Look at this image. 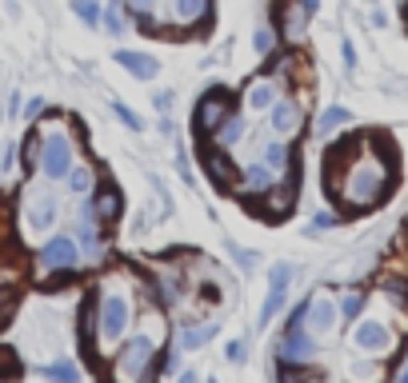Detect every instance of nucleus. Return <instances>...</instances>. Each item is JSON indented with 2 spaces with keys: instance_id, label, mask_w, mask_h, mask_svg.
<instances>
[{
  "instance_id": "f257e3e1",
  "label": "nucleus",
  "mask_w": 408,
  "mask_h": 383,
  "mask_svg": "<svg viewBox=\"0 0 408 383\" xmlns=\"http://www.w3.org/2000/svg\"><path fill=\"white\" fill-rule=\"evenodd\" d=\"M384 188H388V172L380 160H360L357 168L348 172L345 180V204L348 208H372V204L384 200Z\"/></svg>"
},
{
  "instance_id": "f03ea898",
  "label": "nucleus",
  "mask_w": 408,
  "mask_h": 383,
  "mask_svg": "<svg viewBox=\"0 0 408 383\" xmlns=\"http://www.w3.org/2000/svg\"><path fill=\"white\" fill-rule=\"evenodd\" d=\"M52 224H56V192L29 184L21 196V228L29 236H41V232H49Z\"/></svg>"
},
{
  "instance_id": "7ed1b4c3",
  "label": "nucleus",
  "mask_w": 408,
  "mask_h": 383,
  "mask_svg": "<svg viewBox=\"0 0 408 383\" xmlns=\"http://www.w3.org/2000/svg\"><path fill=\"white\" fill-rule=\"evenodd\" d=\"M72 160H76V152H72V140H68V132L61 128H52L49 136H44L41 144V172H44V180H64L72 172Z\"/></svg>"
},
{
  "instance_id": "20e7f679",
  "label": "nucleus",
  "mask_w": 408,
  "mask_h": 383,
  "mask_svg": "<svg viewBox=\"0 0 408 383\" xmlns=\"http://www.w3.org/2000/svg\"><path fill=\"white\" fill-rule=\"evenodd\" d=\"M153 355H156L153 335H133V340L124 343L121 352H116V363H113L116 379H141V375L148 372Z\"/></svg>"
},
{
  "instance_id": "39448f33",
  "label": "nucleus",
  "mask_w": 408,
  "mask_h": 383,
  "mask_svg": "<svg viewBox=\"0 0 408 383\" xmlns=\"http://www.w3.org/2000/svg\"><path fill=\"white\" fill-rule=\"evenodd\" d=\"M128 323H133V300L124 292H108L101 300V335L113 343L128 332Z\"/></svg>"
},
{
  "instance_id": "423d86ee",
  "label": "nucleus",
  "mask_w": 408,
  "mask_h": 383,
  "mask_svg": "<svg viewBox=\"0 0 408 383\" xmlns=\"http://www.w3.org/2000/svg\"><path fill=\"white\" fill-rule=\"evenodd\" d=\"M81 260H84V252L76 248V240H72V236H52V240L41 248V272H44V276H52V272H72Z\"/></svg>"
},
{
  "instance_id": "0eeeda50",
  "label": "nucleus",
  "mask_w": 408,
  "mask_h": 383,
  "mask_svg": "<svg viewBox=\"0 0 408 383\" xmlns=\"http://www.w3.org/2000/svg\"><path fill=\"white\" fill-rule=\"evenodd\" d=\"M268 128H272L276 140H296L300 136V128H305V112H300V104L292 100V96H276V104L268 108Z\"/></svg>"
},
{
  "instance_id": "6e6552de",
  "label": "nucleus",
  "mask_w": 408,
  "mask_h": 383,
  "mask_svg": "<svg viewBox=\"0 0 408 383\" xmlns=\"http://www.w3.org/2000/svg\"><path fill=\"white\" fill-rule=\"evenodd\" d=\"M305 327L312 335H328L337 327V303L328 300V295H312L305 303Z\"/></svg>"
},
{
  "instance_id": "1a4fd4ad",
  "label": "nucleus",
  "mask_w": 408,
  "mask_h": 383,
  "mask_svg": "<svg viewBox=\"0 0 408 383\" xmlns=\"http://www.w3.org/2000/svg\"><path fill=\"white\" fill-rule=\"evenodd\" d=\"M280 180V172L276 168H268L265 160H248L245 164V180H240V192L245 196H265V192H272V184Z\"/></svg>"
},
{
  "instance_id": "9d476101",
  "label": "nucleus",
  "mask_w": 408,
  "mask_h": 383,
  "mask_svg": "<svg viewBox=\"0 0 408 383\" xmlns=\"http://www.w3.org/2000/svg\"><path fill=\"white\" fill-rule=\"evenodd\" d=\"M276 96H280L276 80H272V76H260V80H253L245 88V108L253 112V116H260V112H268L276 104Z\"/></svg>"
},
{
  "instance_id": "9b49d317",
  "label": "nucleus",
  "mask_w": 408,
  "mask_h": 383,
  "mask_svg": "<svg viewBox=\"0 0 408 383\" xmlns=\"http://www.w3.org/2000/svg\"><path fill=\"white\" fill-rule=\"evenodd\" d=\"M352 340H357V347H364V352H388V347H392V332H388V327H384L380 320H364V323H357Z\"/></svg>"
},
{
  "instance_id": "f8f14e48",
  "label": "nucleus",
  "mask_w": 408,
  "mask_h": 383,
  "mask_svg": "<svg viewBox=\"0 0 408 383\" xmlns=\"http://www.w3.org/2000/svg\"><path fill=\"white\" fill-rule=\"evenodd\" d=\"M288 280H292V268H288V263H276L272 276H268V300H265V308H260V323L276 315V308H280V300H285Z\"/></svg>"
},
{
  "instance_id": "ddd939ff",
  "label": "nucleus",
  "mask_w": 408,
  "mask_h": 383,
  "mask_svg": "<svg viewBox=\"0 0 408 383\" xmlns=\"http://www.w3.org/2000/svg\"><path fill=\"white\" fill-rule=\"evenodd\" d=\"M228 100H225V92H208V100L196 108V128L200 132H213V128H220V120L228 116Z\"/></svg>"
},
{
  "instance_id": "4468645a",
  "label": "nucleus",
  "mask_w": 408,
  "mask_h": 383,
  "mask_svg": "<svg viewBox=\"0 0 408 383\" xmlns=\"http://www.w3.org/2000/svg\"><path fill=\"white\" fill-rule=\"evenodd\" d=\"M116 61H121L124 68L133 72L136 80H153L156 72H160V64H156L153 56H144V52H121V56H116Z\"/></svg>"
},
{
  "instance_id": "2eb2a0df",
  "label": "nucleus",
  "mask_w": 408,
  "mask_h": 383,
  "mask_svg": "<svg viewBox=\"0 0 408 383\" xmlns=\"http://www.w3.org/2000/svg\"><path fill=\"white\" fill-rule=\"evenodd\" d=\"M216 140L225 144V148H236L240 140H248V124L240 120V116H233V112H228L225 120H220V128H216Z\"/></svg>"
},
{
  "instance_id": "dca6fc26",
  "label": "nucleus",
  "mask_w": 408,
  "mask_h": 383,
  "mask_svg": "<svg viewBox=\"0 0 408 383\" xmlns=\"http://www.w3.org/2000/svg\"><path fill=\"white\" fill-rule=\"evenodd\" d=\"M208 16V0H173V21L176 24H196Z\"/></svg>"
},
{
  "instance_id": "f3484780",
  "label": "nucleus",
  "mask_w": 408,
  "mask_h": 383,
  "mask_svg": "<svg viewBox=\"0 0 408 383\" xmlns=\"http://www.w3.org/2000/svg\"><path fill=\"white\" fill-rule=\"evenodd\" d=\"M81 248L84 256H101V236H96V212L92 208L81 212Z\"/></svg>"
},
{
  "instance_id": "a211bd4d",
  "label": "nucleus",
  "mask_w": 408,
  "mask_h": 383,
  "mask_svg": "<svg viewBox=\"0 0 408 383\" xmlns=\"http://www.w3.org/2000/svg\"><path fill=\"white\" fill-rule=\"evenodd\" d=\"M121 192L116 188H104L101 196H96V200H92V212L101 216V220H116V216H121Z\"/></svg>"
},
{
  "instance_id": "6ab92c4d",
  "label": "nucleus",
  "mask_w": 408,
  "mask_h": 383,
  "mask_svg": "<svg viewBox=\"0 0 408 383\" xmlns=\"http://www.w3.org/2000/svg\"><path fill=\"white\" fill-rule=\"evenodd\" d=\"M260 160L268 164V168H276L280 176L288 172V148H285V140H272V144H265V152H260Z\"/></svg>"
},
{
  "instance_id": "aec40b11",
  "label": "nucleus",
  "mask_w": 408,
  "mask_h": 383,
  "mask_svg": "<svg viewBox=\"0 0 408 383\" xmlns=\"http://www.w3.org/2000/svg\"><path fill=\"white\" fill-rule=\"evenodd\" d=\"M128 4V12H136V21L144 24V28H156L160 24V16H156V0H124Z\"/></svg>"
},
{
  "instance_id": "412c9836",
  "label": "nucleus",
  "mask_w": 408,
  "mask_h": 383,
  "mask_svg": "<svg viewBox=\"0 0 408 383\" xmlns=\"http://www.w3.org/2000/svg\"><path fill=\"white\" fill-rule=\"evenodd\" d=\"M64 180H68L72 196H84V192H88V184H92V176H88V168H76V164H72V172L64 176Z\"/></svg>"
},
{
  "instance_id": "4be33fe9",
  "label": "nucleus",
  "mask_w": 408,
  "mask_h": 383,
  "mask_svg": "<svg viewBox=\"0 0 408 383\" xmlns=\"http://www.w3.org/2000/svg\"><path fill=\"white\" fill-rule=\"evenodd\" d=\"M44 375L64 379V383H76V379H81V367H76V363H52V367H44Z\"/></svg>"
},
{
  "instance_id": "5701e85b",
  "label": "nucleus",
  "mask_w": 408,
  "mask_h": 383,
  "mask_svg": "<svg viewBox=\"0 0 408 383\" xmlns=\"http://www.w3.org/2000/svg\"><path fill=\"white\" fill-rule=\"evenodd\" d=\"M360 308H364V295L360 292H348L345 300H340V315H345V320H357Z\"/></svg>"
},
{
  "instance_id": "b1692460",
  "label": "nucleus",
  "mask_w": 408,
  "mask_h": 383,
  "mask_svg": "<svg viewBox=\"0 0 408 383\" xmlns=\"http://www.w3.org/2000/svg\"><path fill=\"white\" fill-rule=\"evenodd\" d=\"M72 9H76V16H81L84 24L101 21V4H92V0H72Z\"/></svg>"
},
{
  "instance_id": "393cba45",
  "label": "nucleus",
  "mask_w": 408,
  "mask_h": 383,
  "mask_svg": "<svg viewBox=\"0 0 408 383\" xmlns=\"http://www.w3.org/2000/svg\"><path fill=\"white\" fill-rule=\"evenodd\" d=\"M213 332H216V327H204V332H193V327H188V332L180 335V352H193V347H200V343L208 340Z\"/></svg>"
},
{
  "instance_id": "a878e982",
  "label": "nucleus",
  "mask_w": 408,
  "mask_h": 383,
  "mask_svg": "<svg viewBox=\"0 0 408 383\" xmlns=\"http://www.w3.org/2000/svg\"><path fill=\"white\" fill-rule=\"evenodd\" d=\"M340 124H348L345 108H328L325 116H320V132H332V128H340Z\"/></svg>"
},
{
  "instance_id": "bb28decb",
  "label": "nucleus",
  "mask_w": 408,
  "mask_h": 383,
  "mask_svg": "<svg viewBox=\"0 0 408 383\" xmlns=\"http://www.w3.org/2000/svg\"><path fill=\"white\" fill-rule=\"evenodd\" d=\"M24 164H29V172L32 168H41V144L29 136V144H24Z\"/></svg>"
},
{
  "instance_id": "cd10ccee",
  "label": "nucleus",
  "mask_w": 408,
  "mask_h": 383,
  "mask_svg": "<svg viewBox=\"0 0 408 383\" xmlns=\"http://www.w3.org/2000/svg\"><path fill=\"white\" fill-rule=\"evenodd\" d=\"M104 24H108V32H113V36H121V32H124L121 12H116V9H108V12H104Z\"/></svg>"
},
{
  "instance_id": "c85d7f7f",
  "label": "nucleus",
  "mask_w": 408,
  "mask_h": 383,
  "mask_svg": "<svg viewBox=\"0 0 408 383\" xmlns=\"http://www.w3.org/2000/svg\"><path fill=\"white\" fill-rule=\"evenodd\" d=\"M253 44H256V52H268V48H272V32H268V28H260V32L253 36Z\"/></svg>"
},
{
  "instance_id": "c756f323",
  "label": "nucleus",
  "mask_w": 408,
  "mask_h": 383,
  "mask_svg": "<svg viewBox=\"0 0 408 383\" xmlns=\"http://www.w3.org/2000/svg\"><path fill=\"white\" fill-rule=\"evenodd\" d=\"M116 116H121V120L128 124V128H141V116H136V112H128L124 104H116Z\"/></svg>"
},
{
  "instance_id": "7c9ffc66",
  "label": "nucleus",
  "mask_w": 408,
  "mask_h": 383,
  "mask_svg": "<svg viewBox=\"0 0 408 383\" xmlns=\"http://www.w3.org/2000/svg\"><path fill=\"white\" fill-rule=\"evenodd\" d=\"M41 112H44V100H41V96H32V100L24 104V116H29V120H32V116H41Z\"/></svg>"
},
{
  "instance_id": "2f4dec72",
  "label": "nucleus",
  "mask_w": 408,
  "mask_h": 383,
  "mask_svg": "<svg viewBox=\"0 0 408 383\" xmlns=\"http://www.w3.org/2000/svg\"><path fill=\"white\" fill-rule=\"evenodd\" d=\"M228 360H233V363L245 360V343H228Z\"/></svg>"
},
{
  "instance_id": "473e14b6",
  "label": "nucleus",
  "mask_w": 408,
  "mask_h": 383,
  "mask_svg": "<svg viewBox=\"0 0 408 383\" xmlns=\"http://www.w3.org/2000/svg\"><path fill=\"white\" fill-rule=\"evenodd\" d=\"M0 375H21V367H16L12 360H4V355H0Z\"/></svg>"
},
{
  "instance_id": "72a5a7b5",
  "label": "nucleus",
  "mask_w": 408,
  "mask_h": 383,
  "mask_svg": "<svg viewBox=\"0 0 408 383\" xmlns=\"http://www.w3.org/2000/svg\"><path fill=\"white\" fill-rule=\"evenodd\" d=\"M92 4H101V0H92Z\"/></svg>"
}]
</instances>
